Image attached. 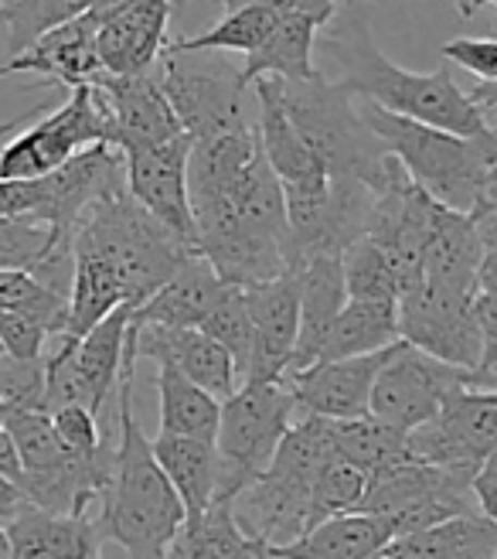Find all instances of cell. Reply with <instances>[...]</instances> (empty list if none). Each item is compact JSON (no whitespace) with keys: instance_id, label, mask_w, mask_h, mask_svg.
<instances>
[{"instance_id":"6da1fadb","label":"cell","mask_w":497,"mask_h":559,"mask_svg":"<svg viewBox=\"0 0 497 559\" xmlns=\"http://www.w3.org/2000/svg\"><path fill=\"white\" fill-rule=\"evenodd\" d=\"M317 48L335 62V82H341L357 99H368L381 109H392V114L460 136H484L494 127L487 120V109L471 99V90L457 86L450 62L436 72H409L396 66L375 45L368 17L362 11L351 8L344 14H335V21L324 24Z\"/></svg>"},{"instance_id":"7a4b0ae2","label":"cell","mask_w":497,"mask_h":559,"mask_svg":"<svg viewBox=\"0 0 497 559\" xmlns=\"http://www.w3.org/2000/svg\"><path fill=\"white\" fill-rule=\"evenodd\" d=\"M113 478L99 498V533L130 559H163L187 522V509L133 416V379L120 382Z\"/></svg>"},{"instance_id":"3957f363","label":"cell","mask_w":497,"mask_h":559,"mask_svg":"<svg viewBox=\"0 0 497 559\" xmlns=\"http://www.w3.org/2000/svg\"><path fill=\"white\" fill-rule=\"evenodd\" d=\"M357 106H362L365 123L375 130L385 151L402 160L409 178L426 194L457 212L477 209L487 167L497 157V127H490L484 136H460L381 109L368 99H357Z\"/></svg>"},{"instance_id":"277c9868","label":"cell","mask_w":497,"mask_h":559,"mask_svg":"<svg viewBox=\"0 0 497 559\" xmlns=\"http://www.w3.org/2000/svg\"><path fill=\"white\" fill-rule=\"evenodd\" d=\"M280 93L290 120L317 151L335 181H365L375 191L396 171L399 157L385 151L375 130L365 123L357 96L324 72L311 79H280Z\"/></svg>"},{"instance_id":"5b68a950","label":"cell","mask_w":497,"mask_h":559,"mask_svg":"<svg viewBox=\"0 0 497 559\" xmlns=\"http://www.w3.org/2000/svg\"><path fill=\"white\" fill-rule=\"evenodd\" d=\"M72 249H86L113 263L133 307H141L191 253H198L136 202L130 188L106 194L82 215Z\"/></svg>"},{"instance_id":"8992f818","label":"cell","mask_w":497,"mask_h":559,"mask_svg":"<svg viewBox=\"0 0 497 559\" xmlns=\"http://www.w3.org/2000/svg\"><path fill=\"white\" fill-rule=\"evenodd\" d=\"M296 400L283 379L242 382V389L222 400V419H218V495L215 501H232L276 457V447L293 427Z\"/></svg>"},{"instance_id":"52a82bcc","label":"cell","mask_w":497,"mask_h":559,"mask_svg":"<svg viewBox=\"0 0 497 559\" xmlns=\"http://www.w3.org/2000/svg\"><path fill=\"white\" fill-rule=\"evenodd\" d=\"M96 144L117 147V127L102 90L89 82V86L72 90L59 109L14 133L0 147V181H32L51 175L54 167Z\"/></svg>"},{"instance_id":"ba28073f","label":"cell","mask_w":497,"mask_h":559,"mask_svg":"<svg viewBox=\"0 0 497 559\" xmlns=\"http://www.w3.org/2000/svg\"><path fill=\"white\" fill-rule=\"evenodd\" d=\"M157 75L191 140L248 127L245 120L248 86L242 79V69L208 59V51H191V55L163 51V59L157 62Z\"/></svg>"},{"instance_id":"9c48e42d","label":"cell","mask_w":497,"mask_h":559,"mask_svg":"<svg viewBox=\"0 0 497 559\" xmlns=\"http://www.w3.org/2000/svg\"><path fill=\"white\" fill-rule=\"evenodd\" d=\"M474 385V372L450 366L405 338L396 345L389 361L381 366L372 389V416L385 419L399 430H416L447 406V400L460 389Z\"/></svg>"},{"instance_id":"30bf717a","label":"cell","mask_w":497,"mask_h":559,"mask_svg":"<svg viewBox=\"0 0 497 559\" xmlns=\"http://www.w3.org/2000/svg\"><path fill=\"white\" fill-rule=\"evenodd\" d=\"M399 334L460 369H481L484 334L477 321V294L436 287L423 280L399 297Z\"/></svg>"},{"instance_id":"8fae6325","label":"cell","mask_w":497,"mask_h":559,"mask_svg":"<svg viewBox=\"0 0 497 559\" xmlns=\"http://www.w3.org/2000/svg\"><path fill=\"white\" fill-rule=\"evenodd\" d=\"M191 133L160 140V144L133 147L126 154V188L154 218L174 229L181 239L195 246V212H191L187 191V160H191Z\"/></svg>"},{"instance_id":"7c38bea8","label":"cell","mask_w":497,"mask_h":559,"mask_svg":"<svg viewBox=\"0 0 497 559\" xmlns=\"http://www.w3.org/2000/svg\"><path fill=\"white\" fill-rule=\"evenodd\" d=\"M494 451H497V406L481 403L471 389H460L429 424L409 430L412 461L481 471V464Z\"/></svg>"},{"instance_id":"4fadbf2b","label":"cell","mask_w":497,"mask_h":559,"mask_svg":"<svg viewBox=\"0 0 497 559\" xmlns=\"http://www.w3.org/2000/svg\"><path fill=\"white\" fill-rule=\"evenodd\" d=\"M402 342V338H399ZM396 342V345H399ZM396 345L368 352V355H351V358H327L314 361V366L283 376L290 393L296 400V409L307 416H324V419H351L372 413V389L389 361Z\"/></svg>"},{"instance_id":"5bb4252c","label":"cell","mask_w":497,"mask_h":559,"mask_svg":"<svg viewBox=\"0 0 497 559\" xmlns=\"http://www.w3.org/2000/svg\"><path fill=\"white\" fill-rule=\"evenodd\" d=\"M242 297L256 331L253 369H248L245 382L283 379L300 334V270L290 266L263 284L242 287Z\"/></svg>"},{"instance_id":"9a60e30c","label":"cell","mask_w":497,"mask_h":559,"mask_svg":"<svg viewBox=\"0 0 497 559\" xmlns=\"http://www.w3.org/2000/svg\"><path fill=\"white\" fill-rule=\"evenodd\" d=\"M136 328V355L168 361L181 369L191 382L208 389L211 396L229 400L239 389V369L226 345H218L202 328H163V324H141L130 318Z\"/></svg>"},{"instance_id":"2e32d148","label":"cell","mask_w":497,"mask_h":559,"mask_svg":"<svg viewBox=\"0 0 497 559\" xmlns=\"http://www.w3.org/2000/svg\"><path fill=\"white\" fill-rule=\"evenodd\" d=\"M96 86L102 90V96L109 103V114H113L120 151L160 144V140H171V136L184 133L168 93H163V86H160L157 66L150 72H141V75L102 72L96 79Z\"/></svg>"},{"instance_id":"e0dca14e","label":"cell","mask_w":497,"mask_h":559,"mask_svg":"<svg viewBox=\"0 0 497 559\" xmlns=\"http://www.w3.org/2000/svg\"><path fill=\"white\" fill-rule=\"evenodd\" d=\"M300 334L290 358V372L314 366L324 352V342L338 314L348 304V276H344V253L341 249H324L300 266Z\"/></svg>"},{"instance_id":"ac0fdd59","label":"cell","mask_w":497,"mask_h":559,"mask_svg":"<svg viewBox=\"0 0 497 559\" xmlns=\"http://www.w3.org/2000/svg\"><path fill=\"white\" fill-rule=\"evenodd\" d=\"M171 0H136L133 8L99 21V55L109 75L150 72L168 51Z\"/></svg>"},{"instance_id":"d6986e66","label":"cell","mask_w":497,"mask_h":559,"mask_svg":"<svg viewBox=\"0 0 497 559\" xmlns=\"http://www.w3.org/2000/svg\"><path fill=\"white\" fill-rule=\"evenodd\" d=\"M14 72H35L51 82H59L65 90H78L96 82L102 69L99 55V21L86 11L72 17L69 24L48 32L38 45H32L17 59H8Z\"/></svg>"},{"instance_id":"ffe728a7","label":"cell","mask_w":497,"mask_h":559,"mask_svg":"<svg viewBox=\"0 0 497 559\" xmlns=\"http://www.w3.org/2000/svg\"><path fill=\"white\" fill-rule=\"evenodd\" d=\"M232 512L248 536L276 549L300 539L311 522V488H300L276 474H263L232 498Z\"/></svg>"},{"instance_id":"44dd1931","label":"cell","mask_w":497,"mask_h":559,"mask_svg":"<svg viewBox=\"0 0 497 559\" xmlns=\"http://www.w3.org/2000/svg\"><path fill=\"white\" fill-rule=\"evenodd\" d=\"M226 287L229 284L215 273V266L202 253H191L141 307H133V318L141 324L202 328V321L211 314V307L226 294Z\"/></svg>"},{"instance_id":"7402d4cb","label":"cell","mask_w":497,"mask_h":559,"mask_svg":"<svg viewBox=\"0 0 497 559\" xmlns=\"http://www.w3.org/2000/svg\"><path fill=\"white\" fill-rule=\"evenodd\" d=\"M481 263H484V242L474 215L436 202L429 218V239H426V280L436 287L477 294Z\"/></svg>"},{"instance_id":"603a6c76","label":"cell","mask_w":497,"mask_h":559,"mask_svg":"<svg viewBox=\"0 0 497 559\" xmlns=\"http://www.w3.org/2000/svg\"><path fill=\"white\" fill-rule=\"evenodd\" d=\"M14 559H65L75 552H102V533L96 515H62L27 506L8 525Z\"/></svg>"},{"instance_id":"cb8c5ba5","label":"cell","mask_w":497,"mask_h":559,"mask_svg":"<svg viewBox=\"0 0 497 559\" xmlns=\"http://www.w3.org/2000/svg\"><path fill=\"white\" fill-rule=\"evenodd\" d=\"M381 559H497V519L487 512H463L420 533L392 539Z\"/></svg>"},{"instance_id":"d4e9b609","label":"cell","mask_w":497,"mask_h":559,"mask_svg":"<svg viewBox=\"0 0 497 559\" xmlns=\"http://www.w3.org/2000/svg\"><path fill=\"white\" fill-rule=\"evenodd\" d=\"M229 202L235 209L239 226L269 246H280L290 253V212H287V194L283 185L276 178L272 164L263 154V144L256 157L248 160L239 178L229 188Z\"/></svg>"},{"instance_id":"484cf974","label":"cell","mask_w":497,"mask_h":559,"mask_svg":"<svg viewBox=\"0 0 497 559\" xmlns=\"http://www.w3.org/2000/svg\"><path fill=\"white\" fill-rule=\"evenodd\" d=\"M396 539L392 525L381 515L344 512L307 528L300 539L269 549L280 559H375Z\"/></svg>"},{"instance_id":"4316f807","label":"cell","mask_w":497,"mask_h":559,"mask_svg":"<svg viewBox=\"0 0 497 559\" xmlns=\"http://www.w3.org/2000/svg\"><path fill=\"white\" fill-rule=\"evenodd\" d=\"M317 32L320 24L307 14L296 11H280L269 35L245 55L242 79L245 86H253L256 79H311L317 75L314 69V48H317Z\"/></svg>"},{"instance_id":"83f0119b","label":"cell","mask_w":497,"mask_h":559,"mask_svg":"<svg viewBox=\"0 0 497 559\" xmlns=\"http://www.w3.org/2000/svg\"><path fill=\"white\" fill-rule=\"evenodd\" d=\"M154 454L160 467L168 471L171 485L178 488L187 519H198L215 506L218 495V447L202 437H178L160 433L154 440Z\"/></svg>"},{"instance_id":"f1b7e54d","label":"cell","mask_w":497,"mask_h":559,"mask_svg":"<svg viewBox=\"0 0 497 559\" xmlns=\"http://www.w3.org/2000/svg\"><path fill=\"white\" fill-rule=\"evenodd\" d=\"M130 314H133V304H123L109 318H102L86 338L75 342V369L89 393V406L96 413L106 406L109 393L120 389V382H123Z\"/></svg>"},{"instance_id":"f546056e","label":"cell","mask_w":497,"mask_h":559,"mask_svg":"<svg viewBox=\"0 0 497 559\" xmlns=\"http://www.w3.org/2000/svg\"><path fill=\"white\" fill-rule=\"evenodd\" d=\"M75 253V273H72V290H69V324L59 338H86V334L117 311V307L130 304L126 287L113 263L86 253V249H72Z\"/></svg>"},{"instance_id":"4dcf8cb0","label":"cell","mask_w":497,"mask_h":559,"mask_svg":"<svg viewBox=\"0 0 497 559\" xmlns=\"http://www.w3.org/2000/svg\"><path fill=\"white\" fill-rule=\"evenodd\" d=\"M266 552L269 549L239 525L232 501H215L205 515L181 525L163 559H266Z\"/></svg>"},{"instance_id":"1f68e13d","label":"cell","mask_w":497,"mask_h":559,"mask_svg":"<svg viewBox=\"0 0 497 559\" xmlns=\"http://www.w3.org/2000/svg\"><path fill=\"white\" fill-rule=\"evenodd\" d=\"M157 400H160V433H178V437H218V419H222V400L211 396L208 389L191 382L181 369L157 361Z\"/></svg>"},{"instance_id":"d6a6232c","label":"cell","mask_w":497,"mask_h":559,"mask_svg":"<svg viewBox=\"0 0 497 559\" xmlns=\"http://www.w3.org/2000/svg\"><path fill=\"white\" fill-rule=\"evenodd\" d=\"M330 433H335V451L341 461L365 471L368 478H378L389 467L412 461L409 454V433L385 424V419L365 413L351 419H330Z\"/></svg>"},{"instance_id":"836d02e7","label":"cell","mask_w":497,"mask_h":559,"mask_svg":"<svg viewBox=\"0 0 497 559\" xmlns=\"http://www.w3.org/2000/svg\"><path fill=\"white\" fill-rule=\"evenodd\" d=\"M399 338H402V334H399V304L348 297L344 311L338 314L335 328H330L317 361L381 352V348L396 345Z\"/></svg>"},{"instance_id":"e575fe53","label":"cell","mask_w":497,"mask_h":559,"mask_svg":"<svg viewBox=\"0 0 497 559\" xmlns=\"http://www.w3.org/2000/svg\"><path fill=\"white\" fill-rule=\"evenodd\" d=\"M86 11L89 0H0V21L8 27V59H17L48 32Z\"/></svg>"},{"instance_id":"d590c367","label":"cell","mask_w":497,"mask_h":559,"mask_svg":"<svg viewBox=\"0 0 497 559\" xmlns=\"http://www.w3.org/2000/svg\"><path fill=\"white\" fill-rule=\"evenodd\" d=\"M276 17H280L276 8H235L218 24L205 27V32L171 41L168 51H184V55H191V51H242V55H248L269 35Z\"/></svg>"},{"instance_id":"8d00e7d4","label":"cell","mask_w":497,"mask_h":559,"mask_svg":"<svg viewBox=\"0 0 497 559\" xmlns=\"http://www.w3.org/2000/svg\"><path fill=\"white\" fill-rule=\"evenodd\" d=\"M65 249H72V239H62L45 222L27 215H0V266L38 273Z\"/></svg>"},{"instance_id":"74e56055","label":"cell","mask_w":497,"mask_h":559,"mask_svg":"<svg viewBox=\"0 0 497 559\" xmlns=\"http://www.w3.org/2000/svg\"><path fill=\"white\" fill-rule=\"evenodd\" d=\"M4 427L17 447L21 457V474H38L48 471L54 464H62L72 451L62 443L59 430H54V419L48 409H27V406H14L8 409Z\"/></svg>"},{"instance_id":"f35d334b","label":"cell","mask_w":497,"mask_h":559,"mask_svg":"<svg viewBox=\"0 0 497 559\" xmlns=\"http://www.w3.org/2000/svg\"><path fill=\"white\" fill-rule=\"evenodd\" d=\"M202 331H208L218 345H226L239 379L245 382L248 369H253V352H256V331H253V318H248V307L242 297V287H226V294L218 297V304L211 307V314L202 321Z\"/></svg>"},{"instance_id":"ab89813d","label":"cell","mask_w":497,"mask_h":559,"mask_svg":"<svg viewBox=\"0 0 497 559\" xmlns=\"http://www.w3.org/2000/svg\"><path fill=\"white\" fill-rule=\"evenodd\" d=\"M344 276H348V297L354 300H381V304H399L402 287L385 260L381 249L362 236L344 249Z\"/></svg>"},{"instance_id":"60d3db41","label":"cell","mask_w":497,"mask_h":559,"mask_svg":"<svg viewBox=\"0 0 497 559\" xmlns=\"http://www.w3.org/2000/svg\"><path fill=\"white\" fill-rule=\"evenodd\" d=\"M368 481H372L368 474L357 471L354 464H348L341 457L330 461L311 488V522H307V528H314L324 519L357 512V506H362V498L368 491Z\"/></svg>"},{"instance_id":"b9f144b4","label":"cell","mask_w":497,"mask_h":559,"mask_svg":"<svg viewBox=\"0 0 497 559\" xmlns=\"http://www.w3.org/2000/svg\"><path fill=\"white\" fill-rule=\"evenodd\" d=\"M48 338H59L41 314L35 311H0V355L17 358V361H35L45 358Z\"/></svg>"},{"instance_id":"7bdbcfd3","label":"cell","mask_w":497,"mask_h":559,"mask_svg":"<svg viewBox=\"0 0 497 559\" xmlns=\"http://www.w3.org/2000/svg\"><path fill=\"white\" fill-rule=\"evenodd\" d=\"M51 419H54V430H59L62 443L72 454H96L106 443V437L96 424V409H89V406H82V403L62 406L51 413Z\"/></svg>"},{"instance_id":"ee69618b","label":"cell","mask_w":497,"mask_h":559,"mask_svg":"<svg viewBox=\"0 0 497 559\" xmlns=\"http://www.w3.org/2000/svg\"><path fill=\"white\" fill-rule=\"evenodd\" d=\"M444 62L474 72L481 82H497V38H453L439 48Z\"/></svg>"},{"instance_id":"f6af8a7d","label":"cell","mask_w":497,"mask_h":559,"mask_svg":"<svg viewBox=\"0 0 497 559\" xmlns=\"http://www.w3.org/2000/svg\"><path fill=\"white\" fill-rule=\"evenodd\" d=\"M477 321L484 334V355L471 389H494L497 385V297L494 294H477Z\"/></svg>"},{"instance_id":"bcb514c9","label":"cell","mask_w":497,"mask_h":559,"mask_svg":"<svg viewBox=\"0 0 497 559\" xmlns=\"http://www.w3.org/2000/svg\"><path fill=\"white\" fill-rule=\"evenodd\" d=\"M211 4L235 11V8H276V11H296L314 17L320 27L335 21L338 14V0H211Z\"/></svg>"},{"instance_id":"7dc6e473","label":"cell","mask_w":497,"mask_h":559,"mask_svg":"<svg viewBox=\"0 0 497 559\" xmlns=\"http://www.w3.org/2000/svg\"><path fill=\"white\" fill-rule=\"evenodd\" d=\"M27 506H32V501H27L24 488L14 478H8V474H0V522H11Z\"/></svg>"},{"instance_id":"c3c4849f","label":"cell","mask_w":497,"mask_h":559,"mask_svg":"<svg viewBox=\"0 0 497 559\" xmlns=\"http://www.w3.org/2000/svg\"><path fill=\"white\" fill-rule=\"evenodd\" d=\"M0 474H8L21 485V457H17V447L8 433V427H0Z\"/></svg>"},{"instance_id":"681fc988","label":"cell","mask_w":497,"mask_h":559,"mask_svg":"<svg viewBox=\"0 0 497 559\" xmlns=\"http://www.w3.org/2000/svg\"><path fill=\"white\" fill-rule=\"evenodd\" d=\"M474 222H477V233H481V242H484V253H487V249H497V209L474 212Z\"/></svg>"},{"instance_id":"f907efd6","label":"cell","mask_w":497,"mask_h":559,"mask_svg":"<svg viewBox=\"0 0 497 559\" xmlns=\"http://www.w3.org/2000/svg\"><path fill=\"white\" fill-rule=\"evenodd\" d=\"M477 294H494L497 297V249H487L481 273H477Z\"/></svg>"},{"instance_id":"816d5d0a","label":"cell","mask_w":497,"mask_h":559,"mask_svg":"<svg viewBox=\"0 0 497 559\" xmlns=\"http://www.w3.org/2000/svg\"><path fill=\"white\" fill-rule=\"evenodd\" d=\"M133 4H136V0H89V14L96 21H106V17H113V14H120V11H126Z\"/></svg>"},{"instance_id":"f5cc1de1","label":"cell","mask_w":497,"mask_h":559,"mask_svg":"<svg viewBox=\"0 0 497 559\" xmlns=\"http://www.w3.org/2000/svg\"><path fill=\"white\" fill-rule=\"evenodd\" d=\"M481 209H497V157H494V164L487 167L484 191H481V202H477L474 212H481ZM474 212H471V215H474Z\"/></svg>"},{"instance_id":"db71d44e","label":"cell","mask_w":497,"mask_h":559,"mask_svg":"<svg viewBox=\"0 0 497 559\" xmlns=\"http://www.w3.org/2000/svg\"><path fill=\"white\" fill-rule=\"evenodd\" d=\"M471 99L490 114V109H497V82H481V86L471 90Z\"/></svg>"},{"instance_id":"11a10c76","label":"cell","mask_w":497,"mask_h":559,"mask_svg":"<svg viewBox=\"0 0 497 559\" xmlns=\"http://www.w3.org/2000/svg\"><path fill=\"white\" fill-rule=\"evenodd\" d=\"M41 109H48L45 103L41 106H35V109H27V114H21V117H14V120H8V123H0V140L4 136H14L24 123H32L35 120V114H41Z\"/></svg>"},{"instance_id":"9f6ffc18","label":"cell","mask_w":497,"mask_h":559,"mask_svg":"<svg viewBox=\"0 0 497 559\" xmlns=\"http://www.w3.org/2000/svg\"><path fill=\"white\" fill-rule=\"evenodd\" d=\"M453 4H457L460 17H474V14L487 4V0H453Z\"/></svg>"},{"instance_id":"6f0895ef","label":"cell","mask_w":497,"mask_h":559,"mask_svg":"<svg viewBox=\"0 0 497 559\" xmlns=\"http://www.w3.org/2000/svg\"><path fill=\"white\" fill-rule=\"evenodd\" d=\"M0 559H14L11 556V539H8V528L0 525Z\"/></svg>"},{"instance_id":"680465c9","label":"cell","mask_w":497,"mask_h":559,"mask_svg":"<svg viewBox=\"0 0 497 559\" xmlns=\"http://www.w3.org/2000/svg\"><path fill=\"white\" fill-rule=\"evenodd\" d=\"M4 419H8V400L0 393V427H4Z\"/></svg>"},{"instance_id":"91938a15","label":"cell","mask_w":497,"mask_h":559,"mask_svg":"<svg viewBox=\"0 0 497 559\" xmlns=\"http://www.w3.org/2000/svg\"><path fill=\"white\" fill-rule=\"evenodd\" d=\"M65 559H102V552H75V556H65Z\"/></svg>"},{"instance_id":"94428289","label":"cell","mask_w":497,"mask_h":559,"mask_svg":"<svg viewBox=\"0 0 497 559\" xmlns=\"http://www.w3.org/2000/svg\"><path fill=\"white\" fill-rule=\"evenodd\" d=\"M8 75H14V66H11V62L0 66V79H8Z\"/></svg>"},{"instance_id":"6125c7cd","label":"cell","mask_w":497,"mask_h":559,"mask_svg":"<svg viewBox=\"0 0 497 559\" xmlns=\"http://www.w3.org/2000/svg\"><path fill=\"white\" fill-rule=\"evenodd\" d=\"M171 4H174V11H178V8H184V4H187V0H171Z\"/></svg>"},{"instance_id":"be15d7a7","label":"cell","mask_w":497,"mask_h":559,"mask_svg":"<svg viewBox=\"0 0 497 559\" xmlns=\"http://www.w3.org/2000/svg\"><path fill=\"white\" fill-rule=\"evenodd\" d=\"M487 4H494V8H497V0H487Z\"/></svg>"},{"instance_id":"e7e4bbea","label":"cell","mask_w":497,"mask_h":559,"mask_svg":"<svg viewBox=\"0 0 497 559\" xmlns=\"http://www.w3.org/2000/svg\"><path fill=\"white\" fill-rule=\"evenodd\" d=\"M375 559H381V556H375Z\"/></svg>"},{"instance_id":"03108f58","label":"cell","mask_w":497,"mask_h":559,"mask_svg":"<svg viewBox=\"0 0 497 559\" xmlns=\"http://www.w3.org/2000/svg\"><path fill=\"white\" fill-rule=\"evenodd\" d=\"M494 519H497V515H494Z\"/></svg>"}]
</instances>
